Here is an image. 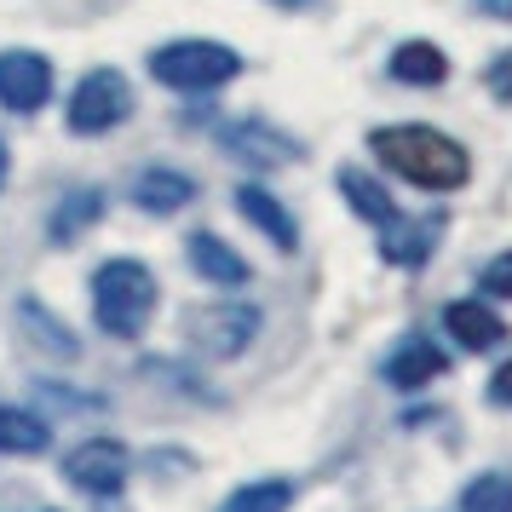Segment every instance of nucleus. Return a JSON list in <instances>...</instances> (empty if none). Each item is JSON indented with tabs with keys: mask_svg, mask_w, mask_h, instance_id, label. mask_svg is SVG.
Returning <instances> with one entry per match:
<instances>
[{
	"mask_svg": "<svg viewBox=\"0 0 512 512\" xmlns=\"http://www.w3.org/2000/svg\"><path fill=\"white\" fill-rule=\"evenodd\" d=\"M150 311H156V277L144 271L139 259H110V265H98L93 317H98L104 334H116V340H139L144 323H150Z\"/></svg>",
	"mask_w": 512,
	"mask_h": 512,
	"instance_id": "obj_2",
	"label": "nucleus"
},
{
	"mask_svg": "<svg viewBox=\"0 0 512 512\" xmlns=\"http://www.w3.org/2000/svg\"><path fill=\"white\" fill-rule=\"evenodd\" d=\"M236 213H242L248 225H259V231L271 236V242H277L282 254H294V248H300L294 213L282 208V202H277V196H271L265 185H242V190H236Z\"/></svg>",
	"mask_w": 512,
	"mask_h": 512,
	"instance_id": "obj_10",
	"label": "nucleus"
},
{
	"mask_svg": "<svg viewBox=\"0 0 512 512\" xmlns=\"http://www.w3.org/2000/svg\"><path fill=\"white\" fill-rule=\"evenodd\" d=\"M259 334V311L254 305H196L185 317V340L190 351H202V357H213V363H225V357H236V351H248V340Z\"/></svg>",
	"mask_w": 512,
	"mask_h": 512,
	"instance_id": "obj_4",
	"label": "nucleus"
},
{
	"mask_svg": "<svg viewBox=\"0 0 512 512\" xmlns=\"http://www.w3.org/2000/svg\"><path fill=\"white\" fill-rule=\"evenodd\" d=\"M277 6H311V0H277Z\"/></svg>",
	"mask_w": 512,
	"mask_h": 512,
	"instance_id": "obj_27",
	"label": "nucleus"
},
{
	"mask_svg": "<svg viewBox=\"0 0 512 512\" xmlns=\"http://www.w3.org/2000/svg\"><path fill=\"white\" fill-rule=\"evenodd\" d=\"M438 248V219H403L380 225V259L386 265H426V254Z\"/></svg>",
	"mask_w": 512,
	"mask_h": 512,
	"instance_id": "obj_13",
	"label": "nucleus"
},
{
	"mask_svg": "<svg viewBox=\"0 0 512 512\" xmlns=\"http://www.w3.org/2000/svg\"><path fill=\"white\" fill-rule=\"evenodd\" d=\"M461 512H512V478L507 472H478L461 489Z\"/></svg>",
	"mask_w": 512,
	"mask_h": 512,
	"instance_id": "obj_20",
	"label": "nucleus"
},
{
	"mask_svg": "<svg viewBox=\"0 0 512 512\" xmlns=\"http://www.w3.org/2000/svg\"><path fill=\"white\" fill-rule=\"evenodd\" d=\"M18 317H24L29 340H35L41 351H52V357H75V340L64 334V328H58V317H47V311H41L35 300H24V305H18Z\"/></svg>",
	"mask_w": 512,
	"mask_h": 512,
	"instance_id": "obj_21",
	"label": "nucleus"
},
{
	"mask_svg": "<svg viewBox=\"0 0 512 512\" xmlns=\"http://www.w3.org/2000/svg\"><path fill=\"white\" fill-rule=\"evenodd\" d=\"M449 369V357H443L432 340H403V346L386 357V386H397V392H420V386H432L438 374Z\"/></svg>",
	"mask_w": 512,
	"mask_h": 512,
	"instance_id": "obj_9",
	"label": "nucleus"
},
{
	"mask_svg": "<svg viewBox=\"0 0 512 512\" xmlns=\"http://www.w3.org/2000/svg\"><path fill=\"white\" fill-rule=\"evenodd\" d=\"M127 472H133V461H127V449L116 438H87L64 455V478L75 489H87V495H116L127 484Z\"/></svg>",
	"mask_w": 512,
	"mask_h": 512,
	"instance_id": "obj_6",
	"label": "nucleus"
},
{
	"mask_svg": "<svg viewBox=\"0 0 512 512\" xmlns=\"http://www.w3.org/2000/svg\"><path fill=\"white\" fill-rule=\"evenodd\" d=\"M374 156L392 167L397 179H409L420 190H461L472 179V156H466L461 144L438 133V127H415V121H403V127H380L369 133Z\"/></svg>",
	"mask_w": 512,
	"mask_h": 512,
	"instance_id": "obj_1",
	"label": "nucleus"
},
{
	"mask_svg": "<svg viewBox=\"0 0 512 512\" xmlns=\"http://www.w3.org/2000/svg\"><path fill=\"white\" fill-rule=\"evenodd\" d=\"M0 179H6V144H0Z\"/></svg>",
	"mask_w": 512,
	"mask_h": 512,
	"instance_id": "obj_26",
	"label": "nucleus"
},
{
	"mask_svg": "<svg viewBox=\"0 0 512 512\" xmlns=\"http://www.w3.org/2000/svg\"><path fill=\"white\" fill-rule=\"evenodd\" d=\"M52 443L47 420L24 415V409H0V455H41Z\"/></svg>",
	"mask_w": 512,
	"mask_h": 512,
	"instance_id": "obj_18",
	"label": "nucleus"
},
{
	"mask_svg": "<svg viewBox=\"0 0 512 512\" xmlns=\"http://www.w3.org/2000/svg\"><path fill=\"white\" fill-rule=\"evenodd\" d=\"M133 202L144 213H179L185 202H196V179L173 173V167H144L133 179Z\"/></svg>",
	"mask_w": 512,
	"mask_h": 512,
	"instance_id": "obj_14",
	"label": "nucleus"
},
{
	"mask_svg": "<svg viewBox=\"0 0 512 512\" xmlns=\"http://www.w3.org/2000/svg\"><path fill=\"white\" fill-rule=\"evenodd\" d=\"M133 116V93H127V75L121 70H93L81 75V87L70 93V133H110Z\"/></svg>",
	"mask_w": 512,
	"mask_h": 512,
	"instance_id": "obj_5",
	"label": "nucleus"
},
{
	"mask_svg": "<svg viewBox=\"0 0 512 512\" xmlns=\"http://www.w3.org/2000/svg\"><path fill=\"white\" fill-rule=\"evenodd\" d=\"M98 213H104V196H98V190H70V196H64V208L52 213V242H75Z\"/></svg>",
	"mask_w": 512,
	"mask_h": 512,
	"instance_id": "obj_19",
	"label": "nucleus"
},
{
	"mask_svg": "<svg viewBox=\"0 0 512 512\" xmlns=\"http://www.w3.org/2000/svg\"><path fill=\"white\" fill-rule=\"evenodd\" d=\"M443 328H449L466 351H495L501 340H507V323L478 300H449L443 305Z\"/></svg>",
	"mask_w": 512,
	"mask_h": 512,
	"instance_id": "obj_11",
	"label": "nucleus"
},
{
	"mask_svg": "<svg viewBox=\"0 0 512 512\" xmlns=\"http://www.w3.org/2000/svg\"><path fill=\"white\" fill-rule=\"evenodd\" d=\"M489 397L512 409V363H501V369H495V380H489Z\"/></svg>",
	"mask_w": 512,
	"mask_h": 512,
	"instance_id": "obj_24",
	"label": "nucleus"
},
{
	"mask_svg": "<svg viewBox=\"0 0 512 512\" xmlns=\"http://www.w3.org/2000/svg\"><path fill=\"white\" fill-rule=\"evenodd\" d=\"M185 254H190V265H196V277L213 282V288H242V282H248V259L236 254V248H225L213 231H196L185 242Z\"/></svg>",
	"mask_w": 512,
	"mask_h": 512,
	"instance_id": "obj_12",
	"label": "nucleus"
},
{
	"mask_svg": "<svg viewBox=\"0 0 512 512\" xmlns=\"http://www.w3.org/2000/svg\"><path fill=\"white\" fill-rule=\"evenodd\" d=\"M52 98V64L41 58V52H0V104L6 110H18V116H29V110H41Z\"/></svg>",
	"mask_w": 512,
	"mask_h": 512,
	"instance_id": "obj_7",
	"label": "nucleus"
},
{
	"mask_svg": "<svg viewBox=\"0 0 512 512\" xmlns=\"http://www.w3.org/2000/svg\"><path fill=\"white\" fill-rule=\"evenodd\" d=\"M340 196H346V202L363 213L369 225H392V219H397V202L386 196V185H380V179H369L363 167H340Z\"/></svg>",
	"mask_w": 512,
	"mask_h": 512,
	"instance_id": "obj_16",
	"label": "nucleus"
},
{
	"mask_svg": "<svg viewBox=\"0 0 512 512\" xmlns=\"http://www.w3.org/2000/svg\"><path fill=\"white\" fill-rule=\"evenodd\" d=\"M150 75L173 93H213V87L242 75V58L231 47H219V41H173V47L150 58Z\"/></svg>",
	"mask_w": 512,
	"mask_h": 512,
	"instance_id": "obj_3",
	"label": "nucleus"
},
{
	"mask_svg": "<svg viewBox=\"0 0 512 512\" xmlns=\"http://www.w3.org/2000/svg\"><path fill=\"white\" fill-rule=\"evenodd\" d=\"M443 75H449V58L432 41H403L392 52V81H403V87H438Z\"/></svg>",
	"mask_w": 512,
	"mask_h": 512,
	"instance_id": "obj_15",
	"label": "nucleus"
},
{
	"mask_svg": "<svg viewBox=\"0 0 512 512\" xmlns=\"http://www.w3.org/2000/svg\"><path fill=\"white\" fill-rule=\"evenodd\" d=\"M478 288H484V294H495V300H512V254L489 259L484 277H478Z\"/></svg>",
	"mask_w": 512,
	"mask_h": 512,
	"instance_id": "obj_22",
	"label": "nucleus"
},
{
	"mask_svg": "<svg viewBox=\"0 0 512 512\" xmlns=\"http://www.w3.org/2000/svg\"><path fill=\"white\" fill-rule=\"evenodd\" d=\"M288 507H294V484L288 478H254V484L231 489L219 512H288Z\"/></svg>",
	"mask_w": 512,
	"mask_h": 512,
	"instance_id": "obj_17",
	"label": "nucleus"
},
{
	"mask_svg": "<svg viewBox=\"0 0 512 512\" xmlns=\"http://www.w3.org/2000/svg\"><path fill=\"white\" fill-rule=\"evenodd\" d=\"M472 6L489 12V18H507V24H512V0H472Z\"/></svg>",
	"mask_w": 512,
	"mask_h": 512,
	"instance_id": "obj_25",
	"label": "nucleus"
},
{
	"mask_svg": "<svg viewBox=\"0 0 512 512\" xmlns=\"http://www.w3.org/2000/svg\"><path fill=\"white\" fill-rule=\"evenodd\" d=\"M489 93H495V98H512V52H501V58L489 64Z\"/></svg>",
	"mask_w": 512,
	"mask_h": 512,
	"instance_id": "obj_23",
	"label": "nucleus"
},
{
	"mask_svg": "<svg viewBox=\"0 0 512 512\" xmlns=\"http://www.w3.org/2000/svg\"><path fill=\"white\" fill-rule=\"evenodd\" d=\"M225 150H231L236 162H248V167L300 162V144L282 139L277 127H265V121H231V127H225Z\"/></svg>",
	"mask_w": 512,
	"mask_h": 512,
	"instance_id": "obj_8",
	"label": "nucleus"
}]
</instances>
